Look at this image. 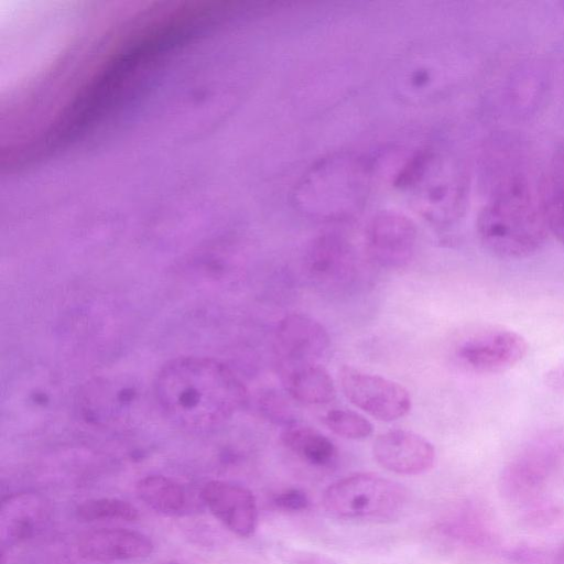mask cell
Wrapping results in <instances>:
<instances>
[{"instance_id":"6da1fadb","label":"cell","mask_w":564,"mask_h":564,"mask_svg":"<svg viewBox=\"0 0 564 564\" xmlns=\"http://www.w3.org/2000/svg\"><path fill=\"white\" fill-rule=\"evenodd\" d=\"M154 398L175 425L205 431L230 419L247 400V390L223 362L205 357H180L156 376Z\"/></svg>"},{"instance_id":"7a4b0ae2","label":"cell","mask_w":564,"mask_h":564,"mask_svg":"<svg viewBox=\"0 0 564 564\" xmlns=\"http://www.w3.org/2000/svg\"><path fill=\"white\" fill-rule=\"evenodd\" d=\"M482 246L501 259L535 253L550 231L543 214L539 184L523 172H509L494 185L476 223Z\"/></svg>"},{"instance_id":"3957f363","label":"cell","mask_w":564,"mask_h":564,"mask_svg":"<svg viewBox=\"0 0 564 564\" xmlns=\"http://www.w3.org/2000/svg\"><path fill=\"white\" fill-rule=\"evenodd\" d=\"M368 172L365 163L349 154L324 158L303 175L296 203L314 217L340 219L356 213L365 200Z\"/></svg>"},{"instance_id":"277c9868","label":"cell","mask_w":564,"mask_h":564,"mask_svg":"<svg viewBox=\"0 0 564 564\" xmlns=\"http://www.w3.org/2000/svg\"><path fill=\"white\" fill-rule=\"evenodd\" d=\"M408 501L399 482L371 473H357L329 485L323 494L325 511L337 519L384 522L398 518Z\"/></svg>"},{"instance_id":"5b68a950","label":"cell","mask_w":564,"mask_h":564,"mask_svg":"<svg viewBox=\"0 0 564 564\" xmlns=\"http://www.w3.org/2000/svg\"><path fill=\"white\" fill-rule=\"evenodd\" d=\"M422 181L423 215L438 225L458 220L468 193L464 167L452 158L424 152L415 155L399 176V184L409 187Z\"/></svg>"},{"instance_id":"8992f818","label":"cell","mask_w":564,"mask_h":564,"mask_svg":"<svg viewBox=\"0 0 564 564\" xmlns=\"http://www.w3.org/2000/svg\"><path fill=\"white\" fill-rule=\"evenodd\" d=\"M564 455L558 435L540 437L520 451L505 467L501 492L513 501H529L544 487Z\"/></svg>"},{"instance_id":"52a82bcc","label":"cell","mask_w":564,"mask_h":564,"mask_svg":"<svg viewBox=\"0 0 564 564\" xmlns=\"http://www.w3.org/2000/svg\"><path fill=\"white\" fill-rule=\"evenodd\" d=\"M338 380L350 403L379 421L399 420L411 410L408 389L393 380L348 365L338 370Z\"/></svg>"},{"instance_id":"ba28073f","label":"cell","mask_w":564,"mask_h":564,"mask_svg":"<svg viewBox=\"0 0 564 564\" xmlns=\"http://www.w3.org/2000/svg\"><path fill=\"white\" fill-rule=\"evenodd\" d=\"M330 337L322 323L302 313L282 317L274 336V352L280 373L306 366L321 364L327 354Z\"/></svg>"},{"instance_id":"9c48e42d","label":"cell","mask_w":564,"mask_h":564,"mask_svg":"<svg viewBox=\"0 0 564 564\" xmlns=\"http://www.w3.org/2000/svg\"><path fill=\"white\" fill-rule=\"evenodd\" d=\"M528 351V343L519 333L506 328L480 330L457 348V358L469 370L498 373L519 364Z\"/></svg>"},{"instance_id":"30bf717a","label":"cell","mask_w":564,"mask_h":564,"mask_svg":"<svg viewBox=\"0 0 564 564\" xmlns=\"http://www.w3.org/2000/svg\"><path fill=\"white\" fill-rule=\"evenodd\" d=\"M372 455L384 469L399 475H420L435 464L433 444L408 430H389L379 434L372 444Z\"/></svg>"},{"instance_id":"8fae6325","label":"cell","mask_w":564,"mask_h":564,"mask_svg":"<svg viewBox=\"0 0 564 564\" xmlns=\"http://www.w3.org/2000/svg\"><path fill=\"white\" fill-rule=\"evenodd\" d=\"M417 230L411 219L393 212L378 214L367 229V249L378 264L386 268L404 267L412 258Z\"/></svg>"},{"instance_id":"7c38bea8","label":"cell","mask_w":564,"mask_h":564,"mask_svg":"<svg viewBox=\"0 0 564 564\" xmlns=\"http://www.w3.org/2000/svg\"><path fill=\"white\" fill-rule=\"evenodd\" d=\"M202 499L212 514L232 533L251 536L258 524V508L253 494L239 485L212 480L204 485Z\"/></svg>"},{"instance_id":"4fadbf2b","label":"cell","mask_w":564,"mask_h":564,"mask_svg":"<svg viewBox=\"0 0 564 564\" xmlns=\"http://www.w3.org/2000/svg\"><path fill=\"white\" fill-rule=\"evenodd\" d=\"M145 534L122 528H100L83 533L77 542L82 557L93 562H115L145 557L153 552Z\"/></svg>"},{"instance_id":"5bb4252c","label":"cell","mask_w":564,"mask_h":564,"mask_svg":"<svg viewBox=\"0 0 564 564\" xmlns=\"http://www.w3.org/2000/svg\"><path fill=\"white\" fill-rule=\"evenodd\" d=\"M42 500L33 494L8 496L1 505L0 535L2 544L15 545L32 538L46 517Z\"/></svg>"},{"instance_id":"9a60e30c","label":"cell","mask_w":564,"mask_h":564,"mask_svg":"<svg viewBox=\"0 0 564 564\" xmlns=\"http://www.w3.org/2000/svg\"><path fill=\"white\" fill-rule=\"evenodd\" d=\"M280 377L288 394L302 404L325 405L336 397L334 380L322 364L293 368Z\"/></svg>"},{"instance_id":"2e32d148","label":"cell","mask_w":564,"mask_h":564,"mask_svg":"<svg viewBox=\"0 0 564 564\" xmlns=\"http://www.w3.org/2000/svg\"><path fill=\"white\" fill-rule=\"evenodd\" d=\"M280 438L286 448L312 466L328 467L337 457V448L330 438L308 425L286 424Z\"/></svg>"},{"instance_id":"e0dca14e","label":"cell","mask_w":564,"mask_h":564,"mask_svg":"<svg viewBox=\"0 0 564 564\" xmlns=\"http://www.w3.org/2000/svg\"><path fill=\"white\" fill-rule=\"evenodd\" d=\"M307 265L312 275L318 280H338L348 274L351 254L343 240L334 236H325L312 245Z\"/></svg>"},{"instance_id":"ac0fdd59","label":"cell","mask_w":564,"mask_h":564,"mask_svg":"<svg viewBox=\"0 0 564 564\" xmlns=\"http://www.w3.org/2000/svg\"><path fill=\"white\" fill-rule=\"evenodd\" d=\"M137 492L148 507L165 516L178 514L186 503L183 487L162 475H149L140 479Z\"/></svg>"},{"instance_id":"d6986e66","label":"cell","mask_w":564,"mask_h":564,"mask_svg":"<svg viewBox=\"0 0 564 564\" xmlns=\"http://www.w3.org/2000/svg\"><path fill=\"white\" fill-rule=\"evenodd\" d=\"M539 191L549 231L564 245V173L554 169L545 174Z\"/></svg>"},{"instance_id":"ffe728a7","label":"cell","mask_w":564,"mask_h":564,"mask_svg":"<svg viewBox=\"0 0 564 564\" xmlns=\"http://www.w3.org/2000/svg\"><path fill=\"white\" fill-rule=\"evenodd\" d=\"M83 521L122 520L134 521L138 509L130 502L117 498H95L82 502L76 509Z\"/></svg>"},{"instance_id":"44dd1931","label":"cell","mask_w":564,"mask_h":564,"mask_svg":"<svg viewBox=\"0 0 564 564\" xmlns=\"http://www.w3.org/2000/svg\"><path fill=\"white\" fill-rule=\"evenodd\" d=\"M322 421L334 434L347 440H364L373 431L368 419L349 409H330L323 415Z\"/></svg>"},{"instance_id":"7402d4cb","label":"cell","mask_w":564,"mask_h":564,"mask_svg":"<svg viewBox=\"0 0 564 564\" xmlns=\"http://www.w3.org/2000/svg\"><path fill=\"white\" fill-rule=\"evenodd\" d=\"M274 506L283 511L297 512L308 508L310 500L304 491L289 488L279 492L273 499Z\"/></svg>"},{"instance_id":"603a6c76","label":"cell","mask_w":564,"mask_h":564,"mask_svg":"<svg viewBox=\"0 0 564 564\" xmlns=\"http://www.w3.org/2000/svg\"><path fill=\"white\" fill-rule=\"evenodd\" d=\"M280 556L286 564H336L325 555L294 549H283Z\"/></svg>"},{"instance_id":"cb8c5ba5","label":"cell","mask_w":564,"mask_h":564,"mask_svg":"<svg viewBox=\"0 0 564 564\" xmlns=\"http://www.w3.org/2000/svg\"><path fill=\"white\" fill-rule=\"evenodd\" d=\"M545 382L553 390H564V362L545 375Z\"/></svg>"},{"instance_id":"d4e9b609","label":"cell","mask_w":564,"mask_h":564,"mask_svg":"<svg viewBox=\"0 0 564 564\" xmlns=\"http://www.w3.org/2000/svg\"><path fill=\"white\" fill-rule=\"evenodd\" d=\"M554 563L564 564V544L555 553Z\"/></svg>"},{"instance_id":"484cf974","label":"cell","mask_w":564,"mask_h":564,"mask_svg":"<svg viewBox=\"0 0 564 564\" xmlns=\"http://www.w3.org/2000/svg\"><path fill=\"white\" fill-rule=\"evenodd\" d=\"M166 564H180V563H175V562H170V563H166Z\"/></svg>"}]
</instances>
